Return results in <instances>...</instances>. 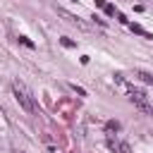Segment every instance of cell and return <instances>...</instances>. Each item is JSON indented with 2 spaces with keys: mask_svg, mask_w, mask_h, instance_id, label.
Masks as SVG:
<instances>
[{
  "mask_svg": "<svg viewBox=\"0 0 153 153\" xmlns=\"http://www.w3.org/2000/svg\"><path fill=\"white\" fill-rule=\"evenodd\" d=\"M12 91H14V98H17V103L26 110V112H36V103H33V96H31V91L17 79V81H12Z\"/></svg>",
  "mask_w": 153,
  "mask_h": 153,
  "instance_id": "cell-1",
  "label": "cell"
},
{
  "mask_svg": "<svg viewBox=\"0 0 153 153\" xmlns=\"http://www.w3.org/2000/svg\"><path fill=\"white\" fill-rule=\"evenodd\" d=\"M129 100L141 110V112H146V115H153V105L148 103V96H146V91H141V88H129Z\"/></svg>",
  "mask_w": 153,
  "mask_h": 153,
  "instance_id": "cell-2",
  "label": "cell"
},
{
  "mask_svg": "<svg viewBox=\"0 0 153 153\" xmlns=\"http://www.w3.org/2000/svg\"><path fill=\"white\" fill-rule=\"evenodd\" d=\"M57 14H60V17H65V19L69 22V24H74V26H79V29H88V24H86V22H81L79 17H74V14L65 12V10H57Z\"/></svg>",
  "mask_w": 153,
  "mask_h": 153,
  "instance_id": "cell-3",
  "label": "cell"
},
{
  "mask_svg": "<svg viewBox=\"0 0 153 153\" xmlns=\"http://www.w3.org/2000/svg\"><path fill=\"white\" fill-rule=\"evenodd\" d=\"M108 148L117 151V153H131V148H129L127 141H112V139H108Z\"/></svg>",
  "mask_w": 153,
  "mask_h": 153,
  "instance_id": "cell-4",
  "label": "cell"
},
{
  "mask_svg": "<svg viewBox=\"0 0 153 153\" xmlns=\"http://www.w3.org/2000/svg\"><path fill=\"white\" fill-rule=\"evenodd\" d=\"M129 29L134 31V33H139V36H143V38H153V33H148L141 24H129Z\"/></svg>",
  "mask_w": 153,
  "mask_h": 153,
  "instance_id": "cell-5",
  "label": "cell"
},
{
  "mask_svg": "<svg viewBox=\"0 0 153 153\" xmlns=\"http://www.w3.org/2000/svg\"><path fill=\"white\" fill-rule=\"evenodd\" d=\"M134 76H139L143 84H153V74H148V72H134Z\"/></svg>",
  "mask_w": 153,
  "mask_h": 153,
  "instance_id": "cell-6",
  "label": "cell"
},
{
  "mask_svg": "<svg viewBox=\"0 0 153 153\" xmlns=\"http://www.w3.org/2000/svg\"><path fill=\"white\" fill-rule=\"evenodd\" d=\"M105 129H108V131H120V122H117V120H108V122H105Z\"/></svg>",
  "mask_w": 153,
  "mask_h": 153,
  "instance_id": "cell-7",
  "label": "cell"
},
{
  "mask_svg": "<svg viewBox=\"0 0 153 153\" xmlns=\"http://www.w3.org/2000/svg\"><path fill=\"white\" fill-rule=\"evenodd\" d=\"M103 10H105V14H108V17H115V14H117V7H115L112 2H105V7H103Z\"/></svg>",
  "mask_w": 153,
  "mask_h": 153,
  "instance_id": "cell-8",
  "label": "cell"
},
{
  "mask_svg": "<svg viewBox=\"0 0 153 153\" xmlns=\"http://www.w3.org/2000/svg\"><path fill=\"white\" fill-rule=\"evenodd\" d=\"M60 43H62V45H65V48H74V45H76V43H74V41H72V38H62V41H60Z\"/></svg>",
  "mask_w": 153,
  "mask_h": 153,
  "instance_id": "cell-9",
  "label": "cell"
},
{
  "mask_svg": "<svg viewBox=\"0 0 153 153\" xmlns=\"http://www.w3.org/2000/svg\"><path fill=\"white\" fill-rule=\"evenodd\" d=\"M72 91H74L76 96H86V91H84L81 86H76V84H72Z\"/></svg>",
  "mask_w": 153,
  "mask_h": 153,
  "instance_id": "cell-10",
  "label": "cell"
},
{
  "mask_svg": "<svg viewBox=\"0 0 153 153\" xmlns=\"http://www.w3.org/2000/svg\"><path fill=\"white\" fill-rule=\"evenodd\" d=\"M19 43H24V45H26V48H33V43H31V41H29V38H26V36H19Z\"/></svg>",
  "mask_w": 153,
  "mask_h": 153,
  "instance_id": "cell-11",
  "label": "cell"
},
{
  "mask_svg": "<svg viewBox=\"0 0 153 153\" xmlns=\"http://www.w3.org/2000/svg\"><path fill=\"white\" fill-rule=\"evenodd\" d=\"M117 22H122V24H129V19H127L124 14H120V12H117Z\"/></svg>",
  "mask_w": 153,
  "mask_h": 153,
  "instance_id": "cell-12",
  "label": "cell"
},
{
  "mask_svg": "<svg viewBox=\"0 0 153 153\" xmlns=\"http://www.w3.org/2000/svg\"><path fill=\"white\" fill-rule=\"evenodd\" d=\"M96 2V7H105V0H93Z\"/></svg>",
  "mask_w": 153,
  "mask_h": 153,
  "instance_id": "cell-13",
  "label": "cell"
}]
</instances>
